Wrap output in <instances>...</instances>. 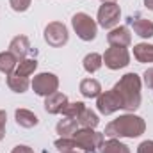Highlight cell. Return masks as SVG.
Segmentation results:
<instances>
[{
	"label": "cell",
	"mask_w": 153,
	"mask_h": 153,
	"mask_svg": "<svg viewBox=\"0 0 153 153\" xmlns=\"http://www.w3.org/2000/svg\"><path fill=\"white\" fill-rule=\"evenodd\" d=\"M146 130V123L143 117L134 114H125L119 116L117 119L111 121L105 126V135L109 139H116V137H139L141 134H144Z\"/></svg>",
	"instance_id": "cell-1"
},
{
	"label": "cell",
	"mask_w": 153,
	"mask_h": 153,
	"mask_svg": "<svg viewBox=\"0 0 153 153\" xmlns=\"http://www.w3.org/2000/svg\"><path fill=\"white\" fill-rule=\"evenodd\" d=\"M125 111H135L141 105V78L135 73H126L114 87Z\"/></svg>",
	"instance_id": "cell-2"
},
{
	"label": "cell",
	"mask_w": 153,
	"mask_h": 153,
	"mask_svg": "<svg viewBox=\"0 0 153 153\" xmlns=\"http://www.w3.org/2000/svg\"><path fill=\"white\" fill-rule=\"evenodd\" d=\"M71 25L75 29L76 36L82 39V41H93L96 38V32H98V25L96 22L85 14V13H76L75 16L71 18Z\"/></svg>",
	"instance_id": "cell-3"
},
{
	"label": "cell",
	"mask_w": 153,
	"mask_h": 153,
	"mask_svg": "<svg viewBox=\"0 0 153 153\" xmlns=\"http://www.w3.org/2000/svg\"><path fill=\"white\" fill-rule=\"evenodd\" d=\"M73 139H75L87 153H96V150L102 148V144H103V134L94 132V128H82V130H76L75 135H73Z\"/></svg>",
	"instance_id": "cell-4"
},
{
	"label": "cell",
	"mask_w": 153,
	"mask_h": 153,
	"mask_svg": "<svg viewBox=\"0 0 153 153\" xmlns=\"http://www.w3.org/2000/svg\"><path fill=\"white\" fill-rule=\"evenodd\" d=\"M102 57H103V62H105V66L109 70H121V68L130 64V53L123 46H111V48H107Z\"/></svg>",
	"instance_id": "cell-5"
},
{
	"label": "cell",
	"mask_w": 153,
	"mask_h": 153,
	"mask_svg": "<svg viewBox=\"0 0 153 153\" xmlns=\"http://www.w3.org/2000/svg\"><path fill=\"white\" fill-rule=\"evenodd\" d=\"M30 85H32L36 94H39V96H50V94L57 93L59 78L53 73H39V75L34 76Z\"/></svg>",
	"instance_id": "cell-6"
},
{
	"label": "cell",
	"mask_w": 153,
	"mask_h": 153,
	"mask_svg": "<svg viewBox=\"0 0 153 153\" xmlns=\"http://www.w3.org/2000/svg\"><path fill=\"white\" fill-rule=\"evenodd\" d=\"M121 11L116 2H103L98 9V23L103 29H114L119 22Z\"/></svg>",
	"instance_id": "cell-7"
},
{
	"label": "cell",
	"mask_w": 153,
	"mask_h": 153,
	"mask_svg": "<svg viewBox=\"0 0 153 153\" xmlns=\"http://www.w3.org/2000/svg\"><path fill=\"white\" fill-rule=\"evenodd\" d=\"M68 39H70V36H68V29H66L62 23H59V22L48 23V27L45 29V41H46L50 46L59 48V46L66 45Z\"/></svg>",
	"instance_id": "cell-8"
},
{
	"label": "cell",
	"mask_w": 153,
	"mask_h": 153,
	"mask_svg": "<svg viewBox=\"0 0 153 153\" xmlns=\"http://www.w3.org/2000/svg\"><path fill=\"white\" fill-rule=\"evenodd\" d=\"M96 107H98V111L103 116H109L112 112H116V111H119V109H123V103H121L117 93L114 89H111V91H105V93H102L98 96Z\"/></svg>",
	"instance_id": "cell-9"
},
{
	"label": "cell",
	"mask_w": 153,
	"mask_h": 153,
	"mask_svg": "<svg viewBox=\"0 0 153 153\" xmlns=\"http://www.w3.org/2000/svg\"><path fill=\"white\" fill-rule=\"evenodd\" d=\"M128 25H132L134 32L141 38H152L153 36V22L152 20H146L143 16H130L128 20Z\"/></svg>",
	"instance_id": "cell-10"
},
{
	"label": "cell",
	"mask_w": 153,
	"mask_h": 153,
	"mask_svg": "<svg viewBox=\"0 0 153 153\" xmlns=\"http://www.w3.org/2000/svg\"><path fill=\"white\" fill-rule=\"evenodd\" d=\"M107 41L111 46H130L132 43V36H130V30L126 27H114L109 34H107Z\"/></svg>",
	"instance_id": "cell-11"
},
{
	"label": "cell",
	"mask_w": 153,
	"mask_h": 153,
	"mask_svg": "<svg viewBox=\"0 0 153 153\" xmlns=\"http://www.w3.org/2000/svg\"><path fill=\"white\" fill-rule=\"evenodd\" d=\"M68 105V96L62 93H53L50 96H46L45 100V111L50 114H59L62 112V109Z\"/></svg>",
	"instance_id": "cell-12"
},
{
	"label": "cell",
	"mask_w": 153,
	"mask_h": 153,
	"mask_svg": "<svg viewBox=\"0 0 153 153\" xmlns=\"http://www.w3.org/2000/svg\"><path fill=\"white\" fill-rule=\"evenodd\" d=\"M30 50H32V48H30V43H29V39L25 38V36H16V38L11 41V45H9V52H11L18 61L25 59Z\"/></svg>",
	"instance_id": "cell-13"
},
{
	"label": "cell",
	"mask_w": 153,
	"mask_h": 153,
	"mask_svg": "<svg viewBox=\"0 0 153 153\" xmlns=\"http://www.w3.org/2000/svg\"><path fill=\"white\" fill-rule=\"evenodd\" d=\"M80 93L85 98H98L102 94V85L96 78H84L80 82Z\"/></svg>",
	"instance_id": "cell-14"
},
{
	"label": "cell",
	"mask_w": 153,
	"mask_h": 153,
	"mask_svg": "<svg viewBox=\"0 0 153 153\" xmlns=\"http://www.w3.org/2000/svg\"><path fill=\"white\" fill-rule=\"evenodd\" d=\"M55 148L61 153H87L73 137H61L55 141Z\"/></svg>",
	"instance_id": "cell-15"
},
{
	"label": "cell",
	"mask_w": 153,
	"mask_h": 153,
	"mask_svg": "<svg viewBox=\"0 0 153 153\" xmlns=\"http://www.w3.org/2000/svg\"><path fill=\"white\" fill-rule=\"evenodd\" d=\"M7 85L14 91V93H25L30 85V80L29 76L18 75L16 71H13L11 75H7Z\"/></svg>",
	"instance_id": "cell-16"
},
{
	"label": "cell",
	"mask_w": 153,
	"mask_h": 153,
	"mask_svg": "<svg viewBox=\"0 0 153 153\" xmlns=\"http://www.w3.org/2000/svg\"><path fill=\"white\" fill-rule=\"evenodd\" d=\"M14 117H16V123L20 126H23V128H32V126H36L39 123L38 116L34 112H30L29 109H18L14 112Z\"/></svg>",
	"instance_id": "cell-17"
},
{
	"label": "cell",
	"mask_w": 153,
	"mask_h": 153,
	"mask_svg": "<svg viewBox=\"0 0 153 153\" xmlns=\"http://www.w3.org/2000/svg\"><path fill=\"white\" fill-rule=\"evenodd\" d=\"M134 57L139 62H153V45L139 43L134 46Z\"/></svg>",
	"instance_id": "cell-18"
},
{
	"label": "cell",
	"mask_w": 153,
	"mask_h": 153,
	"mask_svg": "<svg viewBox=\"0 0 153 153\" xmlns=\"http://www.w3.org/2000/svg\"><path fill=\"white\" fill-rule=\"evenodd\" d=\"M76 119L73 117H64V119H61L59 123H57V134L61 135V137H73L76 132Z\"/></svg>",
	"instance_id": "cell-19"
},
{
	"label": "cell",
	"mask_w": 153,
	"mask_h": 153,
	"mask_svg": "<svg viewBox=\"0 0 153 153\" xmlns=\"http://www.w3.org/2000/svg\"><path fill=\"white\" fill-rule=\"evenodd\" d=\"M18 66V59L11 52H2L0 53V71L5 75H11Z\"/></svg>",
	"instance_id": "cell-20"
},
{
	"label": "cell",
	"mask_w": 153,
	"mask_h": 153,
	"mask_svg": "<svg viewBox=\"0 0 153 153\" xmlns=\"http://www.w3.org/2000/svg\"><path fill=\"white\" fill-rule=\"evenodd\" d=\"M102 64H103V57L100 53H94L93 52V53H87L84 57V70L87 73H96L102 68Z\"/></svg>",
	"instance_id": "cell-21"
},
{
	"label": "cell",
	"mask_w": 153,
	"mask_h": 153,
	"mask_svg": "<svg viewBox=\"0 0 153 153\" xmlns=\"http://www.w3.org/2000/svg\"><path fill=\"white\" fill-rule=\"evenodd\" d=\"M76 123H78L82 128H94V126L100 123V119H98V116L94 114L91 109H87V107H85V109H84V112L76 117Z\"/></svg>",
	"instance_id": "cell-22"
},
{
	"label": "cell",
	"mask_w": 153,
	"mask_h": 153,
	"mask_svg": "<svg viewBox=\"0 0 153 153\" xmlns=\"http://www.w3.org/2000/svg\"><path fill=\"white\" fill-rule=\"evenodd\" d=\"M102 153H130L128 146L119 143L117 139H107L102 144Z\"/></svg>",
	"instance_id": "cell-23"
},
{
	"label": "cell",
	"mask_w": 153,
	"mask_h": 153,
	"mask_svg": "<svg viewBox=\"0 0 153 153\" xmlns=\"http://www.w3.org/2000/svg\"><path fill=\"white\" fill-rule=\"evenodd\" d=\"M36 68H38V61H36V59H22L14 71H16L18 75L30 76L34 71H36Z\"/></svg>",
	"instance_id": "cell-24"
},
{
	"label": "cell",
	"mask_w": 153,
	"mask_h": 153,
	"mask_svg": "<svg viewBox=\"0 0 153 153\" xmlns=\"http://www.w3.org/2000/svg\"><path fill=\"white\" fill-rule=\"evenodd\" d=\"M84 109H85V105H84L82 102H75V103H70V102H68V105L62 109V114L66 116V117H73V119H76L78 116L84 112Z\"/></svg>",
	"instance_id": "cell-25"
},
{
	"label": "cell",
	"mask_w": 153,
	"mask_h": 153,
	"mask_svg": "<svg viewBox=\"0 0 153 153\" xmlns=\"http://www.w3.org/2000/svg\"><path fill=\"white\" fill-rule=\"evenodd\" d=\"M9 4H11L13 11H16V13H23V11L29 9L30 0H9Z\"/></svg>",
	"instance_id": "cell-26"
},
{
	"label": "cell",
	"mask_w": 153,
	"mask_h": 153,
	"mask_svg": "<svg viewBox=\"0 0 153 153\" xmlns=\"http://www.w3.org/2000/svg\"><path fill=\"white\" fill-rule=\"evenodd\" d=\"M137 153H153V141H144L139 144Z\"/></svg>",
	"instance_id": "cell-27"
},
{
	"label": "cell",
	"mask_w": 153,
	"mask_h": 153,
	"mask_svg": "<svg viewBox=\"0 0 153 153\" xmlns=\"http://www.w3.org/2000/svg\"><path fill=\"white\" fill-rule=\"evenodd\" d=\"M5 119H7L5 111H0V141H2L4 135H5Z\"/></svg>",
	"instance_id": "cell-28"
},
{
	"label": "cell",
	"mask_w": 153,
	"mask_h": 153,
	"mask_svg": "<svg viewBox=\"0 0 153 153\" xmlns=\"http://www.w3.org/2000/svg\"><path fill=\"white\" fill-rule=\"evenodd\" d=\"M144 84H146L150 89H153V68H150V70L144 71Z\"/></svg>",
	"instance_id": "cell-29"
},
{
	"label": "cell",
	"mask_w": 153,
	"mask_h": 153,
	"mask_svg": "<svg viewBox=\"0 0 153 153\" xmlns=\"http://www.w3.org/2000/svg\"><path fill=\"white\" fill-rule=\"evenodd\" d=\"M11 153H34L29 146H23V144H20V146H14V150Z\"/></svg>",
	"instance_id": "cell-30"
},
{
	"label": "cell",
	"mask_w": 153,
	"mask_h": 153,
	"mask_svg": "<svg viewBox=\"0 0 153 153\" xmlns=\"http://www.w3.org/2000/svg\"><path fill=\"white\" fill-rule=\"evenodd\" d=\"M144 5H146L150 11H153V0H144Z\"/></svg>",
	"instance_id": "cell-31"
},
{
	"label": "cell",
	"mask_w": 153,
	"mask_h": 153,
	"mask_svg": "<svg viewBox=\"0 0 153 153\" xmlns=\"http://www.w3.org/2000/svg\"><path fill=\"white\" fill-rule=\"evenodd\" d=\"M105 2H114V0H105Z\"/></svg>",
	"instance_id": "cell-32"
}]
</instances>
